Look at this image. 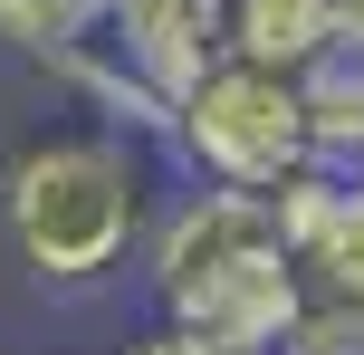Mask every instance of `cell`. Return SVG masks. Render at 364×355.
I'll return each mask as SVG.
<instances>
[{"label":"cell","mask_w":364,"mask_h":355,"mask_svg":"<svg viewBox=\"0 0 364 355\" xmlns=\"http://www.w3.org/2000/svg\"><path fill=\"white\" fill-rule=\"evenodd\" d=\"M0 231L38 288H106L154 231V164L125 125H48L0 164Z\"/></svg>","instance_id":"1"},{"label":"cell","mask_w":364,"mask_h":355,"mask_svg":"<svg viewBox=\"0 0 364 355\" xmlns=\"http://www.w3.org/2000/svg\"><path fill=\"white\" fill-rule=\"evenodd\" d=\"M144 298H154V317H182L211 346L278 355V337L297 317V250H288V221H278V192L192 183L173 211H154Z\"/></svg>","instance_id":"2"},{"label":"cell","mask_w":364,"mask_h":355,"mask_svg":"<svg viewBox=\"0 0 364 355\" xmlns=\"http://www.w3.org/2000/svg\"><path fill=\"white\" fill-rule=\"evenodd\" d=\"M173 154L192 164V183H240V192H278L288 173H307L316 125L297 68L220 48L201 77L173 87Z\"/></svg>","instance_id":"3"},{"label":"cell","mask_w":364,"mask_h":355,"mask_svg":"<svg viewBox=\"0 0 364 355\" xmlns=\"http://www.w3.org/2000/svg\"><path fill=\"white\" fill-rule=\"evenodd\" d=\"M220 10L230 0H106V29L154 87H182L220 58Z\"/></svg>","instance_id":"4"},{"label":"cell","mask_w":364,"mask_h":355,"mask_svg":"<svg viewBox=\"0 0 364 355\" xmlns=\"http://www.w3.org/2000/svg\"><path fill=\"white\" fill-rule=\"evenodd\" d=\"M297 87H307V125H316V164H364V38L336 29L326 48L297 68Z\"/></svg>","instance_id":"5"},{"label":"cell","mask_w":364,"mask_h":355,"mask_svg":"<svg viewBox=\"0 0 364 355\" xmlns=\"http://www.w3.org/2000/svg\"><path fill=\"white\" fill-rule=\"evenodd\" d=\"M278 355H364V298L297 279V317H288V337H278Z\"/></svg>","instance_id":"6"},{"label":"cell","mask_w":364,"mask_h":355,"mask_svg":"<svg viewBox=\"0 0 364 355\" xmlns=\"http://www.w3.org/2000/svg\"><path fill=\"white\" fill-rule=\"evenodd\" d=\"M87 29H106V0H0V38L29 48V58L77 48Z\"/></svg>","instance_id":"7"},{"label":"cell","mask_w":364,"mask_h":355,"mask_svg":"<svg viewBox=\"0 0 364 355\" xmlns=\"http://www.w3.org/2000/svg\"><path fill=\"white\" fill-rule=\"evenodd\" d=\"M115 355H240V346H211V337H192L182 317H154V327H134Z\"/></svg>","instance_id":"8"}]
</instances>
